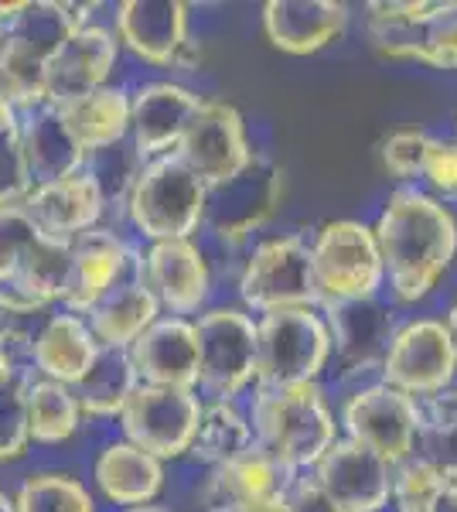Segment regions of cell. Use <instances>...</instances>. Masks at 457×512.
Here are the masks:
<instances>
[{
    "label": "cell",
    "instance_id": "1",
    "mask_svg": "<svg viewBox=\"0 0 457 512\" xmlns=\"http://www.w3.org/2000/svg\"><path fill=\"white\" fill-rule=\"evenodd\" d=\"M372 233L382 256V274H389V284L403 304L430 294L457 253L454 216L437 198L417 188H400L389 195Z\"/></svg>",
    "mask_w": 457,
    "mask_h": 512
},
{
    "label": "cell",
    "instance_id": "2",
    "mask_svg": "<svg viewBox=\"0 0 457 512\" xmlns=\"http://www.w3.org/2000/svg\"><path fill=\"white\" fill-rule=\"evenodd\" d=\"M253 441L290 475L307 472L338 441L335 417L318 383L256 386L253 393Z\"/></svg>",
    "mask_w": 457,
    "mask_h": 512
},
{
    "label": "cell",
    "instance_id": "3",
    "mask_svg": "<svg viewBox=\"0 0 457 512\" xmlns=\"http://www.w3.org/2000/svg\"><path fill=\"white\" fill-rule=\"evenodd\" d=\"M205 192L209 188L198 181L195 171L171 151L144 161L123 205L140 236L151 243H168V239H191V233L202 226Z\"/></svg>",
    "mask_w": 457,
    "mask_h": 512
},
{
    "label": "cell",
    "instance_id": "4",
    "mask_svg": "<svg viewBox=\"0 0 457 512\" xmlns=\"http://www.w3.org/2000/svg\"><path fill=\"white\" fill-rule=\"evenodd\" d=\"M369 38L389 59H413L430 69H457V0L413 4L376 0L369 4Z\"/></svg>",
    "mask_w": 457,
    "mask_h": 512
},
{
    "label": "cell",
    "instance_id": "5",
    "mask_svg": "<svg viewBox=\"0 0 457 512\" xmlns=\"http://www.w3.org/2000/svg\"><path fill=\"white\" fill-rule=\"evenodd\" d=\"M331 359V338L314 308L270 311L256 321V379L260 386L314 383Z\"/></svg>",
    "mask_w": 457,
    "mask_h": 512
},
{
    "label": "cell",
    "instance_id": "6",
    "mask_svg": "<svg viewBox=\"0 0 457 512\" xmlns=\"http://www.w3.org/2000/svg\"><path fill=\"white\" fill-rule=\"evenodd\" d=\"M311 270L318 304L376 297L382 284L376 233L352 219L328 222L311 246Z\"/></svg>",
    "mask_w": 457,
    "mask_h": 512
},
{
    "label": "cell",
    "instance_id": "7",
    "mask_svg": "<svg viewBox=\"0 0 457 512\" xmlns=\"http://www.w3.org/2000/svg\"><path fill=\"white\" fill-rule=\"evenodd\" d=\"M198 386L229 400L256 379V321L239 308H212L195 321Z\"/></svg>",
    "mask_w": 457,
    "mask_h": 512
},
{
    "label": "cell",
    "instance_id": "8",
    "mask_svg": "<svg viewBox=\"0 0 457 512\" xmlns=\"http://www.w3.org/2000/svg\"><path fill=\"white\" fill-rule=\"evenodd\" d=\"M239 294H243L246 308L260 311V315L290 308H314L318 291H314L311 246H307V239L280 236L256 246L243 267V277H239Z\"/></svg>",
    "mask_w": 457,
    "mask_h": 512
},
{
    "label": "cell",
    "instance_id": "9",
    "mask_svg": "<svg viewBox=\"0 0 457 512\" xmlns=\"http://www.w3.org/2000/svg\"><path fill=\"white\" fill-rule=\"evenodd\" d=\"M280 198H284V171L253 154V161L236 178L205 192L202 226H209L222 243H243L277 216Z\"/></svg>",
    "mask_w": 457,
    "mask_h": 512
},
{
    "label": "cell",
    "instance_id": "10",
    "mask_svg": "<svg viewBox=\"0 0 457 512\" xmlns=\"http://www.w3.org/2000/svg\"><path fill=\"white\" fill-rule=\"evenodd\" d=\"M202 400L195 390H174V386L140 383L127 407L120 410L123 434L134 448L154 454L157 461L181 458L191 448Z\"/></svg>",
    "mask_w": 457,
    "mask_h": 512
},
{
    "label": "cell",
    "instance_id": "11",
    "mask_svg": "<svg viewBox=\"0 0 457 512\" xmlns=\"http://www.w3.org/2000/svg\"><path fill=\"white\" fill-rule=\"evenodd\" d=\"M342 424L348 431V441L376 451L389 465H403L417 451V431H420V407L413 396L386 383L365 386L352 393L345 403Z\"/></svg>",
    "mask_w": 457,
    "mask_h": 512
},
{
    "label": "cell",
    "instance_id": "12",
    "mask_svg": "<svg viewBox=\"0 0 457 512\" xmlns=\"http://www.w3.org/2000/svg\"><path fill=\"white\" fill-rule=\"evenodd\" d=\"M174 154L195 171L205 188L236 178L253 161L243 117H239L236 106L222 103V99H202Z\"/></svg>",
    "mask_w": 457,
    "mask_h": 512
},
{
    "label": "cell",
    "instance_id": "13",
    "mask_svg": "<svg viewBox=\"0 0 457 512\" xmlns=\"http://www.w3.org/2000/svg\"><path fill=\"white\" fill-rule=\"evenodd\" d=\"M457 359L444 325L420 318L403 325L382 359V383L406 396H437L451 386Z\"/></svg>",
    "mask_w": 457,
    "mask_h": 512
},
{
    "label": "cell",
    "instance_id": "14",
    "mask_svg": "<svg viewBox=\"0 0 457 512\" xmlns=\"http://www.w3.org/2000/svg\"><path fill=\"white\" fill-rule=\"evenodd\" d=\"M144 263V253H137L120 233L106 226H93L79 233L69 243V284H65V311L72 315H86L89 308L120 284L127 274Z\"/></svg>",
    "mask_w": 457,
    "mask_h": 512
},
{
    "label": "cell",
    "instance_id": "15",
    "mask_svg": "<svg viewBox=\"0 0 457 512\" xmlns=\"http://www.w3.org/2000/svg\"><path fill=\"white\" fill-rule=\"evenodd\" d=\"M324 328L331 338V355L338 359L342 373H369L382 369L389 342L396 335V311L386 308L376 297L362 301H335L321 304Z\"/></svg>",
    "mask_w": 457,
    "mask_h": 512
},
{
    "label": "cell",
    "instance_id": "16",
    "mask_svg": "<svg viewBox=\"0 0 457 512\" xmlns=\"http://www.w3.org/2000/svg\"><path fill=\"white\" fill-rule=\"evenodd\" d=\"M314 482L345 512H379L393 495V465L345 437L318 458Z\"/></svg>",
    "mask_w": 457,
    "mask_h": 512
},
{
    "label": "cell",
    "instance_id": "17",
    "mask_svg": "<svg viewBox=\"0 0 457 512\" xmlns=\"http://www.w3.org/2000/svg\"><path fill=\"white\" fill-rule=\"evenodd\" d=\"M202 106V96L178 82H147L130 96V147L140 161L161 158L178 147L181 134Z\"/></svg>",
    "mask_w": 457,
    "mask_h": 512
},
{
    "label": "cell",
    "instance_id": "18",
    "mask_svg": "<svg viewBox=\"0 0 457 512\" xmlns=\"http://www.w3.org/2000/svg\"><path fill=\"white\" fill-rule=\"evenodd\" d=\"M116 55H120V41L110 28L96 21L79 28L45 65L48 103L65 106L93 89H103L116 65Z\"/></svg>",
    "mask_w": 457,
    "mask_h": 512
},
{
    "label": "cell",
    "instance_id": "19",
    "mask_svg": "<svg viewBox=\"0 0 457 512\" xmlns=\"http://www.w3.org/2000/svg\"><path fill=\"white\" fill-rule=\"evenodd\" d=\"M290 478L294 475L284 465H277L260 444H253L239 458L215 465L202 482L198 499L205 512H253L284 495Z\"/></svg>",
    "mask_w": 457,
    "mask_h": 512
},
{
    "label": "cell",
    "instance_id": "20",
    "mask_svg": "<svg viewBox=\"0 0 457 512\" xmlns=\"http://www.w3.org/2000/svg\"><path fill=\"white\" fill-rule=\"evenodd\" d=\"M21 209L31 216L38 233L72 243L79 233L99 226V219L106 212V198L89 171H76L69 178L35 185L21 198Z\"/></svg>",
    "mask_w": 457,
    "mask_h": 512
},
{
    "label": "cell",
    "instance_id": "21",
    "mask_svg": "<svg viewBox=\"0 0 457 512\" xmlns=\"http://www.w3.org/2000/svg\"><path fill=\"white\" fill-rule=\"evenodd\" d=\"M144 284L151 287L161 308H168L174 318L195 315L212 291L209 263L205 253L191 239H168L154 243L144 253Z\"/></svg>",
    "mask_w": 457,
    "mask_h": 512
},
{
    "label": "cell",
    "instance_id": "22",
    "mask_svg": "<svg viewBox=\"0 0 457 512\" xmlns=\"http://www.w3.org/2000/svg\"><path fill=\"white\" fill-rule=\"evenodd\" d=\"M116 35L137 59L178 65L188 48V4L181 0H123L116 7Z\"/></svg>",
    "mask_w": 457,
    "mask_h": 512
},
{
    "label": "cell",
    "instance_id": "23",
    "mask_svg": "<svg viewBox=\"0 0 457 512\" xmlns=\"http://www.w3.org/2000/svg\"><path fill=\"white\" fill-rule=\"evenodd\" d=\"M127 352L140 383L174 390L198 386V338L195 325L185 318H157Z\"/></svg>",
    "mask_w": 457,
    "mask_h": 512
},
{
    "label": "cell",
    "instance_id": "24",
    "mask_svg": "<svg viewBox=\"0 0 457 512\" xmlns=\"http://www.w3.org/2000/svg\"><path fill=\"white\" fill-rule=\"evenodd\" d=\"M348 7L338 0H270L263 7V31L270 45L287 55H314L345 35Z\"/></svg>",
    "mask_w": 457,
    "mask_h": 512
},
{
    "label": "cell",
    "instance_id": "25",
    "mask_svg": "<svg viewBox=\"0 0 457 512\" xmlns=\"http://www.w3.org/2000/svg\"><path fill=\"white\" fill-rule=\"evenodd\" d=\"M18 140H21L24 164H28L31 188L48 185V181H58V178H69L86 168V151H82L79 140L72 137L62 110L52 103L38 106V110H28V113H18Z\"/></svg>",
    "mask_w": 457,
    "mask_h": 512
},
{
    "label": "cell",
    "instance_id": "26",
    "mask_svg": "<svg viewBox=\"0 0 457 512\" xmlns=\"http://www.w3.org/2000/svg\"><path fill=\"white\" fill-rule=\"evenodd\" d=\"M93 11L96 4H72V0H18L14 14L4 21L0 41L48 65L79 28L93 24Z\"/></svg>",
    "mask_w": 457,
    "mask_h": 512
},
{
    "label": "cell",
    "instance_id": "27",
    "mask_svg": "<svg viewBox=\"0 0 457 512\" xmlns=\"http://www.w3.org/2000/svg\"><path fill=\"white\" fill-rule=\"evenodd\" d=\"M161 315V304L144 284V263L113 284L93 308L86 311V325L103 349H130Z\"/></svg>",
    "mask_w": 457,
    "mask_h": 512
},
{
    "label": "cell",
    "instance_id": "28",
    "mask_svg": "<svg viewBox=\"0 0 457 512\" xmlns=\"http://www.w3.org/2000/svg\"><path fill=\"white\" fill-rule=\"evenodd\" d=\"M99 352V342L89 332L86 318L72 315V311H58L38 328L31 338V366L41 379H52L62 386H76L86 369L93 366Z\"/></svg>",
    "mask_w": 457,
    "mask_h": 512
},
{
    "label": "cell",
    "instance_id": "29",
    "mask_svg": "<svg viewBox=\"0 0 457 512\" xmlns=\"http://www.w3.org/2000/svg\"><path fill=\"white\" fill-rule=\"evenodd\" d=\"M93 478L106 499L134 509L157 499L164 485V465L154 454L134 448L130 441H113L99 451Z\"/></svg>",
    "mask_w": 457,
    "mask_h": 512
},
{
    "label": "cell",
    "instance_id": "30",
    "mask_svg": "<svg viewBox=\"0 0 457 512\" xmlns=\"http://www.w3.org/2000/svg\"><path fill=\"white\" fill-rule=\"evenodd\" d=\"M65 123H69L72 137L89 154L110 151V147L123 144L130 137V96L123 89L103 86L93 93L72 99V103L58 106Z\"/></svg>",
    "mask_w": 457,
    "mask_h": 512
},
{
    "label": "cell",
    "instance_id": "31",
    "mask_svg": "<svg viewBox=\"0 0 457 512\" xmlns=\"http://www.w3.org/2000/svg\"><path fill=\"white\" fill-rule=\"evenodd\" d=\"M140 386V376L130 362L127 349H103L99 345L93 366L86 369V376L72 386L79 400V410L89 417H120V410L127 407V400Z\"/></svg>",
    "mask_w": 457,
    "mask_h": 512
},
{
    "label": "cell",
    "instance_id": "32",
    "mask_svg": "<svg viewBox=\"0 0 457 512\" xmlns=\"http://www.w3.org/2000/svg\"><path fill=\"white\" fill-rule=\"evenodd\" d=\"M253 427L249 420L232 407L229 400L202 403V417H198L195 437H191L188 454H195L205 465H226V461L239 458L243 451L253 448Z\"/></svg>",
    "mask_w": 457,
    "mask_h": 512
},
{
    "label": "cell",
    "instance_id": "33",
    "mask_svg": "<svg viewBox=\"0 0 457 512\" xmlns=\"http://www.w3.org/2000/svg\"><path fill=\"white\" fill-rule=\"evenodd\" d=\"M79 400L72 386L52 383V379H35L28 383V434L38 444H62L79 431Z\"/></svg>",
    "mask_w": 457,
    "mask_h": 512
},
{
    "label": "cell",
    "instance_id": "34",
    "mask_svg": "<svg viewBox=\"0 0 457 512\" xmlns=\"http://www.w3.org/2000/svg\"><path fill=\"white\" fill-rule=\"evenodd\" d=\"M420 458L430 461L447 482H457V390L430 396L420 407Z\"/></svg>",
    "mask_w": 457,
    "mask_h": 512
},
{
    "label": "cell",
    "instance_id": "35",
    "mask_svg": "<svg viewBox=\"0 0 457 512\" xmlns=\"http://www.w3.org/2000/svg\"><path fill=\"white\" fill-rule=\"evenodd\" d=\"M14 512H96V502L86 485L62 472H38L24 478L14 495Z\"/></svg>",
    "mask_w": 457,
    "mask_h": 512
},
{
    "label": "cell",
    "instance_id": "36",
    "mask_svg": "<svg viewBox=\"0 0 457 512\" xmlns=\"http://www.w3.org/2000/svg\"><path fill=\"white\" fill-rule=\"evenodd\" d=\"M0 93L18 113L38 110L48 103L45 86V62L31 59V55L18 52V48L0 41Z\"/></svg>",
    "mask_w": 457,
    "mask_h": 512
},
{
    "label": "cell",
    "instance_id": "37",
    "mask_svg": "<svg viewBox=\"0 0 457 512\" xmlns=\"http://www.w3.org/2000/svg\"><path fill=\"white\" fill-rule=\"evenodd\" d=\"M35 376V369H24L11 379L7 386H0V461H14L28 451L31 434H28V383Z\"/></svg>",
    "mask_w": 457,
    "mask_h": 512
},
{
    "label": "cell",
    "instance_id": "38",
    "mask_svg": "<svg viewBox=\"0 0 457 512\" xmlns=\"http://www.w3.org/2000/svg\"><path fill=\"white\" fill-rule=\"evenodd\" d=\"M140 168H144V161L137 158V151L130 147V140H123V144L110 147V151L89 154L86 168H82V171H89V175L96 178V185H99V192H103L106 202H110V198L127 202V195H130V188H134Z\"/></svg>",
    "mask_w": 457,
    "mask_h": 512
},
{
    "label": "cell",
    "instance_id": "39",
    "mask_svg": "<svg viewBox=\"0 0 457 512\" xmlns=\"http://www.w3.org/2000/svg\"><path fill=\"white\" fill-rule=\"evenodd\" d=\"M444 482L447 478L440 475L430 461L413 454V458H406L403 465L393 468V499H396V506H400V512H417Z\"/></svg>",
    "mask_w": 457,
    "mask_h": 512
},
{
    "label": "cell",
    "instance_id": "40",
    "mask_svg": "<svg viewBox=\"0 0 457 512\" xmlns=\"http://www.w3.org/2000/svg\"><path fill=\"white\" fill-rule=\"evenodd\" d=\"M35 239H38V226L31 222L28 212L21 209V202L0 205V284L14 274L18 260Z\"/></svg>",
    "mask_w": 457,
    "mask_h": 512
},
{
    "label": "cell",
    "instance_id": "41",
    "mask_svg": "<svg viewBox=\"0 0 457 512\" xmlns=\"http://www.w3.org/2000/svg\"><path fill=\"white\" fill-rule=\"evenodd\" d=\"M31 192L28 164L21 154L18 127L0 134V205H14Z\"/></svg>",
    "mask_w": 457,
    "mask_h": 512
},
{
    "label": "cell",
    "instance_id": "42",
    "mask_svg": "<svg viewBox=\"0 0 457 512\" xmlns=\"http://www.w3.org/2000/svg\"><path fill=\"white\" fill-rule=\"evenodd\" d=\"M430 134L423 130H400L382 144V164L389 175L396 178H420L423 171V154H427Z\"/></svg>",
    "mask_w": 457,
    "mask_h": 512
},
{
    "label": "cell",
    "instance_id": "43",
    "mask_svg": "<svg viewBox=\"0 0 457 512\" xmlns=\"http://www.w3.org/2000/svg\"><path fill=\"white\" fill-rule=\"evenodd\" d=\"M420 178L430 181L437 195H444L447 202H457V140H427V154H423V171Z\"/></svg>",
    "mask_w": 457,
    "mask_h": 512
},
{
    "label": "cell",
    "instance_id": "44",
    "mask_svg": "<svg viewBox=\"0 0 457 512\" xmlns=\"http://www.w3.org/2000/svg\"><path fill=\"white\" fill-rule=\"evenodd\" d=\"M284 499H287L290 512H345L342 506H335V502L324 495L321 485L314 482V475H307V472H297L290 478L287 489H284Z\"/></svg>",
    "mask_w": 457,
    "mask_h": 512
},
{
    "label": "cell",
    "instance_id": "45",
    "mask_svg": "<svg viewBox=\"0 0 457 512\" xmlns=\"http://www.w3.org/2000/svg\"><path fill=\"white\" fill-rule=\"evenodd\" d=\"M0 349H7L14 359L21 362V352H31V338L21 332L18 315L0 301Z\"/></svg>",
    "mask_w": 457,
    "mask_h": 512
},
{
    "label": "cell",
    "instance_id": "46",
    "mask_svg": "<svg viewBox=\"0 0 457 512\" xmlns=\"http://www.w3.org/2000/svg\"><path fill=\"white\" fill-rule=\"evenodd\" d=\"M417 512H457V482H444Z\"/></svg>",
    "mask_w": 457,
    "mask_h": 512
},
{
    "label": "cell",
    "instance_id": "47",
    "mask_svg": "<svg viewBox=\"0 0 457 512\" xmlns=\"http://www.w3.org/2000/svg\"><path fill=\"white\" fill-rule=\"evenodd\" d=\"M18 373H21V362L7 349H0V386H7Z\"/></svg>",
    "mask_w": 457,
    "mask_h": 512
},
{
    "label": "cell",
    "instance_id": "48",
    "mask_svg": "<svg viewBox=\"0 0 457 512\" xmlns=\"http://www.w3.org/2000/svg\"><path fill=\"white\" fill-rule=\"evenodd\" d=\"M11 127H18V110H14V106L7 103V96L0 93V134Z\"/></svg>",
    "mask_w": 457,
    "mask_h": 512
},
{
    "label": "cell",
    "instance_id": "49",
    "mask_svg": "<svg viewBox=\"0 0 457 512\" xmlns=\"http://www.w3.org/2000/svg\"><path fill=\"white\" fill-rule=\"evenodd\" d=\"M447 338H451V349H454V359H457V304L447 311V325H444Z\"/></svg>",
    "mask_w": 457,
    "mask_h": 512
},
{
    "label": "cell",
    "instance_id": "50",
    "mask_svg": "<svg viewBox=\"0 0 457 512\" xmlns=\"http://www.w3.org/2000/svg\"><path fill=\"white\" fill-rule=\"evenodd\" d=\"M253 512H290V506H287L284 495H277L273 502H267V506H260V509H253Z\"/></svg>",
    "mask_w": 457,
    "mask_h": 512
},
{
    "label": "cell",
    "instance_id": "51",
    "mask_svg": "<svg viewBox=\"0 0 457 512\" xmlns=\"http://www.w3.org/2000/svg\"><path fill=\"white\" fill-rule=\"evenodd\" d=\"M14 7H18V4H0V38H4V21L14 14Z\"/></svg>",
    "mask_w": 457,
    "mask_h": 512
},
{
    "label": "cell",
    "instance_id": "52",
    "mask_svg": "<svg viewBox=\"0 0 457 512\" xmlns=\"http://www.w3.org/2000/svg\"><path fill=\"white\" fill-rule=\"evenodd\" d=\"M0 512H14V499L4 489H0Z\"/></svg>",
    "mask_w": 457,
    "mask_h": 512
},
{
    "label": "cell",
    "instance_id": "53",
    "mask_svg": "<svg viewBox=\"0 0 457 512\" xmlns=\"http://www.w3.org/2000/svg\"><path fill=\"white\" fill-rule=\"evenodd\" d=\"M123 512H168L164 506H154V502H147V506H134V509H123Z\"/></svg>",
    "mask_w": 457,
    "mask_h": 512
}]
</instances>
